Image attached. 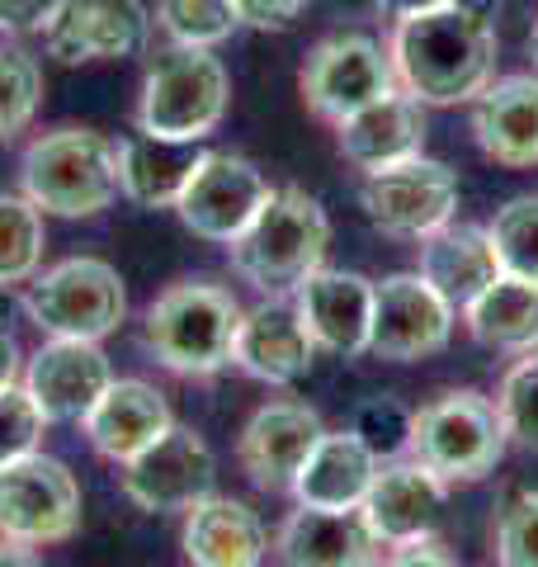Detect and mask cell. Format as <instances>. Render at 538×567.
<instances>
[{
	"label": "cell",
	"instance_id": "cell-1",
	"mask_svg": "<svg viewBox=\"0 0 538 567\" xmlns=\"http://www.w3.org/2000/svg\"><path fill=\"white\" fill-rule=\"evenodd\" d=\"M496 29L482 10L439 6L397 20L387 39L392 76L421 104H468L496 81Z\"/></svg>",
	"mask_w": 538,
	"mask_h": 567
},
{
	"label": "cell",
	"instance_id": "cell-2",
	"mask_svg": "<svg viewBox=\"0 0 538 567\" xmlns=\"http://www.w3.org/2000/svg\"><path fill=\"white\" fill-rule=\"evenodd\" d=\"M331 218L308 189H275L250 227L227 246L231 270L265 298H289L312 270L327 265Z\"/></svg>",
	"mask_w": 538,
	"mask_h": 567
},
{
	"label": "cell",
	"instance_id": "cell-3",
	"mask_svg": "<svg viewBox=\"0 0 538 567\" xmlns=\"http://www.w3.org/2000/svg\"><path fill=\"white\" fill-rule=\"evenodd\" d=\"M241 317H246V308L223 289V284H208V279L170 284V289L147 308L142 341H147V350L170 369V374L208 379V374H218V369L231 364Z\"/></svg>",
	"mask_w": 538,
	"mask_h": 567
},
{
	"label": "cell",
	"instance_id": "cell-4",
	"mask_svg": "<svg viewBox=\"0 0 538 567\" xmlns=\"http://www.w3.org/2000/svg\"><path fill=\"white\" fill-rule=\"evenodd\" d=\"M24 199L52 218H95L118 199V152L95 128H52L24 147Z\"/></svg>",
	"mask_w": 538,
	"mask_h": 567
},
{
	"label": "cell",
	"instance_id": "cell-5",
	"mask_svg": "<svg viewBox=\"0 0 538 567\" xmlns=\"http://www.w3.org/2000/svg\"><path fill=\"white\" fill-rule=\"evenodd\" d=\"M231 104V76L213 48H166L137 95V133L166 142H204Z\"/></svg>",
	"mask_w": 538,
	"mask_h": 567
},
{
	"label": "cell",
	"instance_id": "cell-6",
	"mask_svg": "<svg viewBox=\"0 0 538 567\" xmlns=\"http://www.w3.org/2000/svg\"><path fill=\"white\" fill-rule=\"evenodd\" d=\"M506 445L510 440L496 402L473 393V388H448L411 412L406 454L421 458L430 473H439L448 487L487 477L506 458Z\"/></svg>",
	"mask_w": 538,
	"mask_h": 567
},
{
	"label": "cell",
	"instance_id": "cell-7",
	"mask_svg": "<svg viewBox=\"0 0 538 567\" xmlns=\"http://www.w3.org/2000/svg\"><path fill=\"white\" fill-rule=\"evenodd\" d=\"M20 308L43 336L66 341H104L128 317V289L123 275L100 256H71L52 270L33 275Z\"/></svg>",
	"mask_w": 538,
	"mask_h": 567
},
{
	"label": "cell",
	"instance_id": "cell-8",
	"mask_svg": "<svg viewBox=\"0 0 538 567\" xmlns=\"http://www.w3.org/2000/svg\"><path fill=\"white\" fill-rule=\"evenodd\" d=\"M81 529V483L62 458L33 450L0 468V539L43 548Z\"/></svg>",
	"mask_w": 538,
	"mask_h": 567
},
{
	"label": "cell",
	"instance_id": "cell-9",
	"mask_svg": "<svg viewBox=\"0 0 538 567\" xmlns=\"http://www.w3.org/2000/svg\"><path fill=\"white\" fill-rule=\"evenodd\" d=\"M33 33L62 66L128 62L152 43V14L142 0H52Z\"/></svg>",
	"mask_w": 538,
	"mask_h": 567
},
{
	"label": "cell",
	"instance_id": "cell-10",
	"mask_svg": "<svg viewBox=\"0 0 538 567\" xmlns=\"http://www.w3.org/2000/svg\"><path fill=\"white\" fill-rule=\"evenodd\" d=\"M298 91L321 123H340L364 104L383 100L387 91H397V76H392V58L379 39L331 33L308 52V62L298 71Z\"/></svg>",
	"mask_w": 538,
	"mask_h": 567
},
{
	"label": "cell",
	"instance_id": "cell-11",
	"mask_svg": "<svg viewBox=\"0 0 538 567\" xmlns=\"http://www.w3.org/2000/svg\"><path fill=\"white\" fill-rule=\"evenodd\" d=\"M458 308L421 270H402L373 284V331L369 354L387 364H416L454 341Z\"/></svg>",
	"mask_w": 538,
	"mask_h": 567
},
{
	"label": "cell",
	"instance_id": "cell-12",
	"mask_svg": "<svg viewBox=\"0 0 538 567\" xmlns=\"http://www.w3.org/2000/svg\"><path fill=\"white\" fill-rule=\"evenodd\" d=\"M359 204H364L369 223L383 237H402V241H421L430 233H439L444 223H454L458 213V175L444 162L430 156H411L402 166L373 171L359 185Z\"/></svg>",
	"mask_w": 538,
	"mask_h": 567
},
{
	"label": "cell",
	"instance_id": "cell-13",
	"mask_svg": "<svg viewBox=\"0 0 538 567\" xmlns=\"http://www.w3.org/2000/svg\"><path fill=\"white\" fill-rule=\"evenodd\" d=\"M269 194H275V185L265 181L256 162H246L237 152H204L194 162L185 189H179L175 213L194 237L231 246L265 208Z\"/></svg>",
	"mask_w": 538,
	"mask_h": 567
},
{
	"label": "cell",
	"instance_id": "cell-14",
	"mask_svg": "<svg viewBox=\"0 0 538 567\" xmlns=\"http://www.w3.org/2000/svg\"><path fill=\"white\" fill-rule=\"evenodd\" d=\"M218 483V458H213L208 440L189 425H170L166 435L147 445L137 458L123 464V492L128 502L142 511H156V516H185L194 502L213 496Z\"/></svg>",
	"mask_w": 538,
	"mask_h": 567
},
{
	"label": "cell",
	"instance_id": "cell-15",
	"mask_svg": "<svg viewBox=\"0 0 538 567\" xmlns=\"http://www.w3.org/2000/svg\"><path fill=\"white\" fill-rule=\"evenodd\" d=\"M29 398L39 402L48 425L85 421V412L100 402V393L114 383V364L100 350V341H66V336H48V346L33 350L24 364Z\"/></svg>",
	"mask_w": 538,
	"mask_h": 567
},
{
	"label": "cell",
	"instance_id": "cell-16",
	"mask_svg": "<svg viewBox=\"0 0 538 567\" xmlns=\"http://www.w3.org/2000/svg\"><path fill=\"white\" fill-rule=\"evenodd\" d=\"M448 502V483L439 473H430L421 458H387L373 473V487L359 506V516L373 529V539L397 548L416 539H435L439 511Z\"/></svg>",
	"mask_w": 538,
	"mask_h": 567
},
{
	"label": "cell",
	"instance_id": "cell-17",
	"mask_svg": "<svg viewBox=\"0 0 538 567\" xmlns=\"http://www.w3.org/2000/svg\"><path fill=\"white\" fill-rule=\"evenodd\" d=\"M321 431L327 425L308 402H265L237 440V464L260 492H293V477Z\"/></svg>",
	"mask_w": 538,
	"mask_h": 567
},
{
	"label": "cell",
	"instance_id": "cell-18",
	"mask_svg": "<svg viewBox=\"0 0 538 567\" xmlns=\"http://www.w3.org/2000/svg\"><path fill=\"white\" fill-rule=\"evenodd\" d=\"M293 308L308 327L317 350L331 354H369V331H373V279L354 270H312L293 289Z\"/></svg>",
	"mask_w": 538,
	"mask_h": 567
},
{
	"label": "cell",
	"instance_id": "cell-19",
	"mask_svg": "<svg viewBox=\"0 0 538 567\" xmlns=\"http://www.w3.org/2000/svg\"><path fill=\"white\" fill-rule=\"evenodd\" d=\"M335 133H340V156H345L354 171L373 175V171L402 166L425 152V104L397 85V91H387L383 100L364 104L359 114L340 118Z\"/></svg>",
	"mask_w": 538,
	"mask_h": 567
},
{
	"label": "cell",
	"instance_id": "cell-20",
	"mask_svg": "<svg viewBox=\"0 0 538 567\" xmlns=\"http://www.w3.org/2000/svg\"><path fill=\"white\" fill-rule=\"evenodd\" d=\"M312 354H317V346H312V336L302 327L293 293H289V298H265L260 308H250L241 317L231 364L246 369V374L260 379V383L289 388L298 379H308Z\"/></svg>",
	"mask_w": 538,
	"mask_h": 567
},
{
	"label": "cell",
	"instance_id": "cell-21",
	"mask_svg": "<svg viewBox=\"0 0 538 567\" xmlns=\"http://www.w3.org/2000/svg\"><path fill=\"white\" fill-rule=\"evenodd\" d=\"M170 425H175L170 406L152 383L114 379L100 393V402L85 412L81 431L90 445H95V454H104L110 464H128V458H137L147 445H156Z\"/></svg>",
	"mask_w": 538,
	"mask_h": 567
},
{
	"label": "cell",
	"instance_id": "cell-22",
	"mask_svg": "<svg viewBox=\"0 0 538 567\" xmlns=\"http://www.w3.org/2000/svg\"><path fill=\"white\" fill-rule=\"evenodd\" d=\"M473 142L496 166H538V71L500 76L473 100Z\"/></svg>",
	"mask_w": 538,
	"mask_h": 567
},
{
	"label": "cell",
	"instance_id": "cell-23",
	"mask_svg": "<svg viewBox=\"0 0 538 567\" xmlns=\"http://www.w3.org/2000/svg\"><path fill=\"white\" fill-rule=\"evenodd\" d=\"M383 458L354 431H321L312 454L293 477V502L317 511H359Z\"/></svg>",
	"mask_w": 538,
	"mask_h": 567
},
{
	"label": "cell",
	"instance_id": "cell-24",
	"mask_svg": "<svg viewBox=\"0 0 538 567\" xmlns=\"http://www.w3.org/2000/svg\"><path fill=\"white\" fill-rule=\"evenodd\" d=\"M379 539L359 511H317L298 506L279 525V558L283 567H373Z\"/></svg>",
	"mask_w": 538,
	"mask_h": 567
},
{
	"label": "cell",
	"instance_id": "cell-25",
	"mask_svg": "<svg viewBox=\"0 0 538 567\" xmlns=\"http://www.w3.org/2000/svg\"><path fill=\"white\" fill-rule=\"evenodd\" d=\"M189 567H260L269 554V535L260 516L231 496H204L185 511L179 529Z\"/></svg>",
	"mask_w": 538,
	"mask_h": 567
},
{
	"label": "cell",
	"instance_id": "cell-26",
	"mask_svg": "<svg viewBox=\"0 0 538 567\" xmlns=\"http://www.w3.org/2000/svg\"><path fill=\"white\" fill-rule=\"evenodd\" d=\"M421 275L463 312L500 275L492 233L477 223H444L439 233L421 237Z\"/></svg>",
	"mask_w": 538,
	"mask_h": 567
},
{
	"label": "cell",
	"instance_id": "cell-27",
	"mask_svg": "<svg viewBox=\"0 0 538 567\" xmlns=\"http://www.w3.org/2000/svg\"><path fill=\"white\" fill-rule=\"evenodd\" d=\"M118 152V194L142 208H175L194 162H199V142H166L152 133H128L114 142Z\"/></svg>",
	"mask_w": 538,
	"mask_h": 567
},
{
	"label": "cell",
	"instance_id": "cell-28",
	"mask_svg": "<svg viewBox=\"0 0 538 567\" xmlns=\"http://www.w3.org/2000/svg\"><path fill=\"white\" fill-rule=\"evenodd\" d=\"M473 341L487 350L525 354L538 346V284L515 279L500 270L487 289H482L468 308H463Z\"/></svg>",
	"mask_w": 538,
	"mask_h": 567
},
{
	"label": "cell",
	"instance_id": "cell-29",
	"mask_svg": "<svg viewBox=\"0 0 538 567\" xmlns=\"http://www.w3.org/2000/svg\"><path fill=\"white\" fill-rule=\"evenodd\" d=\"M43 213L33 208L24 194H0V284H29L43 265Z\"/></svg>",
	"mask_w": 538,
	"mask_h": 567
},
{
	"label": "cell",
	"instance_id": "cell-30",
	"mask_svg": "<svg viewBox=\"0 0 538 567\" xmlns=\"http://www.w3.org/2000/svg\"><path fill=\"white\" fill-rule=\"evenodd\" d=\"M487 233H492L500 270L538 284V194H515L510 204H500L496 218L487 223Z\"/></svg>",
	"mask_w": 538,
	"mask_h": 567
},
{
	"label": "cell",
	"instance_id": "cell-31",
	"mask_svg": "<svg viewBox=\"0 0 538 567\" xmlns=\"http://www.w3.org/2000/svg\"><path fill=\"white\" fill-rule=\"evenodd\" d=\"M156 20L170 48H218L241 29L231 0H156Z\"/></svg>",
	"mask_w": 538,
	"mask_h": 567
},
{
	"label": "cell",
	"instance_id": "cell-32",
	"mask_svg": "<svg viewBox=\"0 0 538 567\" xmlns=\"http://www.w3.org/2000/svg\"><path fill=\"white\" fill-rule=\"evenodd\" d=\"M43 104V66L24 48L0 43V142L24 133Z\"/></svg>",
	"mask_w": 538,
	"mask_h": 567
},
{
	"label": "cell",
	"instance_id": "cell-33",
	"mask_svg": "<svg viewBox=\"0 0 538 567\" xmlns=\"http://www.w3.org/2000/svg\"><path fill=\"white\" fill-rule=\"evenodd\" d=\"M496 412L510 445L538 454V346L506 369V379L496 388Z\"/></svg>",
	"mask_w": 538,
	"mask_h": 567
},
{
	"label": "cell",
	"instance_id": "cell-34",
	"mask_svg": "<svg viewBox=\"0 0 538 567\" xmlns=\"http://www.w3.org/2000/svg\"><path fill=\"white\" fill-rule=\"evenodd\" d=\"M496 567H538V492L506 496L496 516Z\"/></svg>",
	"mask_w": 538,
	"mask_h": 567
},
{
	"label": "cell",
	"instance_id": "cell-35",
	"mask_svg": "<svg viewBox=\"0 0 538 567\" xmlns=\"http://www.w3.org/2000/svg\"><path fill=\"white\" fill-rule=\"evenodd\" d=\"M43 431H48V416L39 412V402L29 398V388L24 383L6 388V393H0V468L39 450Z\"/></svg>",
	"mask_w": 538,
	"mask_h": 567
},
{
	"label": "cell",
	"instance_id": "cell-36",
	"mask_svg": "<svg viewBox=\"0 0 538 567\" xmlns=\"http://www.w3.org/2000/svg\"><path fill=\"white\" fill-rule=\"evenodd\" d=\"M350 431L364 440V445L379 454V458H397L406 450V440H411V412H406L397 398H369L354 412Z\"/></svg>",
	"mask_w": 538,
	"mask_h": 567
},
{
	"label": "cell",
	"instance_id": "cell-37",
	"mask_svg": "<svg viewBox=\"0 0 538 567\" xmlns=\"http://www.w3.org/2000/svg\"><path fill=\"white\" fill-rule=\"evenodd\" d=\"M237 6V20L250 29H293L298 14L312 6V0H231Z\"/></svg>",
	"mask_w": 538,
	"mask_h": 567
},
{
	"label": "cell",
	"instance_id": "cell-38",
	"mask_svg": "<svg viewBox=\"0 0 538 567\" xmlns=\"http://www.w3.org/2000/svg\"><path fill=\"white\" fill-rule=\"evenodd\" d=\"M373 567H454V558H448L435 539H416V544L387 548V558L373 563Z\"/></svg>",
	"mask_w": 538,
	"mask_h": 567
},
{
	"label": "cell",
	"instance_id": "cell-39",
	"mask_svg": "<svg viewBox=\"0 0 538 567\" xmlns=\"http://www.w3.org/2000/svg\"><path fill=\"white\" fill-rule=\"evenodd\" d=\"M52 0H0V33H24V29H39L43 10Z\"/></svg>",
	"mask_w": 538,
	"mask_h": 567
},
{
	"label": "cell",
	"instance_id": "cell-40",
	"mask_svg": "<svg viewBox=\"0 0 538 567\" xmlns=\"http://www.w3.org/2000/svg\"><path fill=\"white\" fill-rule=\"evenodd\" d=\"M24 379V354H20V341H14V336L0 327V393H6V388H14Z\"/></svg>",
	"mask_w": 538,
	"mask_h": 567
},
{
	"label": "cell",
	"instance_id": "cell-41",
	"mask_svg": "<svg viewBox=\"0 0 538 567\" xmlns=\"http://www.w3.org/2000/svg\"><path fill=\"white\" fill-rule=\"evenodd\" d=\"M387 20H411V14H425V10H439V6H454V0H373Z\"/></svg>",
	"mask_w": 538,
	"mask_h": 567
},
{
	"label": "cell",
	"instance_id": "cell-42",
	"mask_svg": "<svg viewBox=\"0 0 538 567\" xmlns=\"http://www.w3.org/2000/svg\"><path fill=\"white\" fill-rule=\"evenodd\" d=\"M0 567H43V558L33 554L29 544H14V539H0Z\"/></svg>",
	"mask_w": 538,
	"mask_h": 567
},
{
	"label": "cell",
	"instance_id": "cell-43",
	"mask_svg": "<svg viewBox=\"0 0 538 567\" xmlns=\"http://www.w3.org/2000/svg\"><path fill=\"white\" fill-rule=\"evenodd\" d=\"M10 308H14V298H10V289H6V284H0V327L10 322Z\"/></svg>",
	"mask_w": 538,
	"mask_h": 567
},
{
	"label": "cell",
	"instance_id": "cell-44",
	"mask_svg": "<svg viewBox=\"0 0 538 567\" xmlns=\"http://www.w3.org/2000/svg\"><path fill=\"white\" fill-rule=\"evenodd\" d=\"M529 58H534V71H538V20H534V29H529Z\"/></svg>",
	"mask_w": 538,
	"mask_h": 567
}]
</instances>
